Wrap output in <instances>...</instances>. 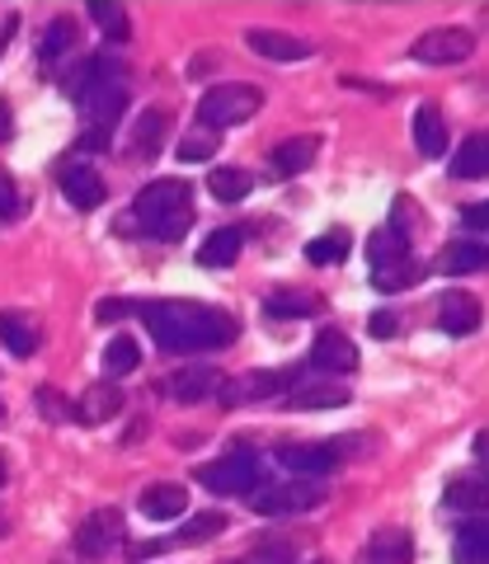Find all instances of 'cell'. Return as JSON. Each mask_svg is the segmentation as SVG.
Here are the masks:
<instances>
[{"instance_id":"obj_1","label":"cell","mask_w":489,"mask_h":564,"mask_svg":"<svg viewBox=\"0 0 489 564\" xmlns=\"http://www.w3.org/2000/svg\"><path fill=\"white\" fill-rule=\"evenodd\" d=\"M151 329V339L165 352H207L236 339V321L203 302H146L137 306Z\"/></svg>"},{"instance_id":"obj_2","label":"cell","mask_w":489,"mask_h":564,"mask_svg":"<svg viewBox=\"0 0 489 564\" xmlns=\"http://www.w3.org/2000/svg\"><path fill=\"white\" fill-rule=\"evenodd\" d=\"M132 217L155 240H184V231L194 226V188L184 180H155L137 193Z\"/></svg>"},{"instance_id":"obj_3","label":"cell","mask_w":489,"mask_h":564,"mask_svg":"<svg viewBox=\"0 0 489 564\" xmlns=\"http://www.w3.org/2000/svg\"><path fill=\"white\" fill-rule=\"evenodd\" d=\"M76 99L85 104L90 132H113L122 104H128V80H122V66L113 57H90V62L80 66Z\"/></svg>"},{"instance_id":"obj_4","label":"cell","mask_w":489,"mask_h":564,"mask_svg":"<svg viewBox=\"0 0 489 564\" xmlns=\"http://www.w3.org/2000/svg\"><path fill=\"white\" fill-rule=\"evenodd\" d=\"M259 109H264V95L244 80H226V85H213L203 99H198V122L207 132H221V128H240L250 122Z\"/></svg>"},{"instance_id":"obj_5","label":"cell","mask_w":489,"mask_h":564,"mask_svg":"<svg viewBox=\"0 0 489 564\" xmlns=\"http://www.w3.org/2000/svg\"><path fill=\"white\" fill-rule=\"evenodd\" d=\"M250 508L259 518H278V513H306V508H320L325 503V489L311 485V480H292V485H254L250 494Z\"/></svg>"},{"instance_id":"obj_6","label":"cell","mask_w":489,"mask_h":564,"mask_svg":"<svg viewBox=\"0 0 489 564\" xmlns=\"http://www.w3.org/2000/svg\"><path fill=\"white\" fill-rule=\"evenodd\" d=\"M198 485L213 494H250L259 485V462L250 452H231V456H221V462H207L198 470Z\"/></svg>"},{"instance_id":"obj_7","label":"cell","mask_w":489,"mask_h":564,"mask_svg":"<svg viewBox=\"0 0 489 564\" xmlns=\"http://www.w3.org/2000/svg\"><path fill=\"white\" fill-rule=\"evenodd\" d=\"M470 47H476V39H470L466 29H428V33H419L414 39L410 57L428 62V66H457V62L470 57Z\"/></svg>"},{"instance_id":"obj_8","label":"cell","mask_w":489,"mask_h":564,"mask_svg":"<svg viewBox=\"0 0 489 564\" xmlns=\"http://www.w3.org/2000/svg\"><path fill=\"white\" fill-rule=\"evenodd\" d=\"M118 536H122V513L118 508H95V513H85L80 527H76V551L85 560H99V555L113 551Z\"/></svg>"},{"instance_id":"obj_9","label":"cell","mask_w":489,"mask_h":564,"mask_svg":"<svg viewBox=\"0 0 489 564\" xmlns=\"http://www.w3.org/2000/svg\"><path fill=\"white\" fill-rule=\"evenodd\" d=\"M244 43H250V52H254V57H264V62H302V57L316 52L306 39L283 33V29H250V33H244Z\"/></svg>"},{"instance_id":"obj_10","label":"cell","mask_w":489,"mask_h":564,"mask_svg":"<svg viewBox=\"0 0 489 564\" xmlns=\"http://www.w3.org/2000/svg\"><path fill=\"white\" fill-rule=\"evenodd\" d=\"M165 132H170V113L165 109H142L137 113V122H132V132H128V161H151L155 151H161V141H165Z\"/></svg>"},{"instance_id":"obj_11","label":"cell","mask_w":489,"mask_h":564,"mask_svg":"<svg viewBox=\"0 0 489 564\" xmlns=\"http://www.w3.org/2000/svg\"><path fill=\"white\" fill-rule=\"evenodd\" d=\"M278 462L302 475H329L339 466V443H287L278 447Z\"/></svg>"},{"instance_id":"obj_12","label":"cell","mask_w":489,"mask_h":564,"mask_svg":"<svg viewBox=\"0 0 489 564\" xmlns=\"http://www.w3.org/2000/svg\"><path fill=\"white\" fill-rule=\"evenodd\" d=\"M118 410H122V391H118V381H95L90 391H85V395L72 404V414H76L80 423H90V429H99V423L118 419Z\"/></svg>"},{"instance_id":"obj_13","label":"cell","mask_w":489,"mask_h":564,"mask_svg":"<svg viewBox=\"0 0 489 564\" xmlns=\"http://www.w3.org/2000/svg\"><path fill=\"white\" fill-rule=\"evenodd\" d=\"M311 367L316 372H354L358 367V348H354V339H344V334H335V329H325L316 344H311Z\"/></svg>"},{"instance_id":"obj_14","label":"cell","mask_w":489,"mask_h":564,"mask_svg":"<svg viewBox=\"0 0 489 564\" xmlns=\"http://www.w3.org/2000/svg\"><path fill=\"white\" fill-rule=\"evenodd\" d=\"M62 193H66V203L80 207V212H95L104 198H109V188H104V180L90 170V165H72L62 174Z\"/></svg>"},{"instance_id":"obj_15","label":"cell","mask_w":489,"mask_h":564,"mask_svg":"<svg viewBox=\"0 0 489 564\" xmlns=\"http://www.w3.org/2000/svg\"><path fill=\"white\" fill-rule=\"evenodd\" d=\"M283 386H287V377H283V372H244L240 381H226V386H217V391H221V400H226V404H244V400L278 395Z\"/></svg>"},{"instance_id":"obj_16","label":"cell","mask_w":489,"mask_h":564,"mask_svg":"<svg viewBox=\"0 0 489 564\" xmlns=\"http://www.w3.org/2000/svg\"><path fill=\"white\" fill-rule=\"evenodd\" d=\"M221 527H226L221 513H198L180 536L155 541V545H151V541H146V545H132V555H137V560H146V555H155V551H165V545H198V541H213V536H221Z\"/></svg>"},{"instance_id":"obj_17","label":"cell","mask_w":489,"mask_h":564,"mask_svg":"<svg viewBox=\"0 0 489 564\" xmlns=\"http://www.w3.org/2000/svg\"><path fill=\"white\" fill-rule=\"evenodd\" d=\"M414 147H419V155H428V161H438L447 151V122L433 104H419V113H414Z\"/></svg>"},{"instance_id":"obj_18","label":"cell","mask_w":489,"mask_h":564,"mask_svg":"<svg viewBox=\"0 0 489 564\" xmlns=\"http://www.w3.org/2000/svg\"><path fill=\"white\" fill-rule=\"evenodd\" d=\"M221 386V372L217 367H184V372L170 377V395L180 404H194V400H207Z\"/></svg>"},{"instance_id":"obj_19","label":"cell","mask_w":489,"mask_h":564,"mask_svg":"<svg viewBox=\"0 0 489 564\" xmlns=\"http://www.w3.org/2000/svg\"><path fill=\"white\" fill-rule=\"evenodd\" d=\"M438 325L447 334H476L480 329V306H476V296H466V292H452L443 296V306H438Z\"/></svg>"},{"instance_id":"obj_20","label":"cell","mask_w":489,"mask_h":564,"mask_svg":"<svg viewBox=\"0 0 489 564\" xmlns=\"http://www.w3.org/2000/svg\"><path fill=\"white\" fill-rule=\"evenodd\" d=\"M184 508H188V489L184 485H151L142 494V513L151 522H170V518H184Z\"/></svg>"},{"instance_id":"obj_21","label":"cell","mask_w":489,"mask_h":564,"mask_svg":"<svg viewBox=\"0 0 489 564\" xmlns=\"http://www.w3.org/2000/svg\"><path fill=\"white\" fill-rule=\"evenodd\" d=\"M367 254H372V263L381 269V263H395V259H410V226H381V231L367 240Z\"/></svg>"},{"instance_id":"obj_22","label":"cell","mask_w":489,"mask_h":564,"mask_svg":"<svg viewBox=\"0 0 489 564\" xmlns=\"http://www.w3.org/2000/svg\"><path fill=\"white\" fill-rule=\"evenodd\" d=\"M367 564H410V532L381 527V532L367 541Z\"/></svg>"},{"instance_id":"obj_23","label":"cell","mask_w":489,"mask_h":564,"mask_svg":"<svg viewBox=\"0 0 489 564\" xmlns=\"http://www.w3.org/2000/svg\"><path fill=\"white\" fill-rule=\"evenodd\" d=\"M316 137H292L283 141V147L273 151V174H283V180H292V174H302L311 161H316Z\"/></svg>"},{"instance_id":"obj_24","label":"cell","mask_w":489,"mask_h":564,"mask_svg":"<svg viewBox=\"0 0 489 564\" xmlns=\"http://www.w3.org/2000/svg\"><path fill=\"white\" fill-rule=\"evenodd\" d=\"M236 254H240V231H213L203 240V250H198V263L203 269H226V263H236Z\"/></svg>"},{"instance_id":"obj_25","label":"cell","mask_w":489,"mask_h":564,"mask_svg":"<svg viewBox=\"0 0 489 564\" xmlns=\"http://www.w3.org/2000/svg\"><path fill=\"white\" fill-rule=\"evenodd\" d=\"M207 188H213L217 203H244V198H250V188H254V180L244 170H226L221 165V170L207 174Z\"/></svg>"},{"instance_id":"obj_26","label":"cell","mask_w":489,"mask_h":564,"mask_svg":"<svg viewBox=\"0 0 489 564\" xmlns=\"http://www.w3.org/2000/svg\"><path fill=\"white\" fill-rule=\"evenodd\" d=\"M339 404H348V386H335V381L302 386L292 395V410H339Z\"/></svg>"},{"instance_id":"obj_27","label":"cell","mask_w":489,"mask_h":564,"mask_svg":"<svg viewBox=\"0 0 489 564\" xmlns=\"http://www.w3.org/2000/svg\"><path fill=\"white\" fill-rule=\"evenodd\" d=\"M485 269V245H447L438 254V273L457 278V273H480Z\"/></svg>"},{"instance_id":"obj_28","label":"cell","mask_w":489,"mask_h":564,"mask_svg":"<svg viewBox=\"0 0 489 564\" xmlns=\"http://www.w3.org/2000/svg\"><path fill=\"white\" fill-rule=\"evenodd\" d=\"M457 564H489V536L480 518L457 527Z\"/></svg>"},{"instance_id":"obj_29","label":"cell","mask_w":489,"mask_h":564,"mask_svg":"<svg viewBox=\"0 0 489 564\" xmlns=\"http://www.w3.org/2000/svg\"><path fill=\"white\" fill-rule=\"evenodd\" d=\"M76 43V20L72 14H57L47 29H43V39H39V57L52 62V57H62V52H72Z\"/></svg>"},{"instance_id":"obj_30","label":"cell","mask_w":489,"mask_h":564,"mask_svg":"<svg viewBox=\"0 0 489 564\" xmlns=\"http://www.w3.org/2000/svg\"><path fill=\"white\" fill-rule=\"evenodd\" d=\"M0 344H6L14 358H33V348H39V334H33L20 315H6L0 311Z\"/></svg>"},{"instance_id":"obj_31","label":"cell","mask_w":489,"mask_h":564,"mask_svg":"<svg viewBox=\"0 0 489 564\" xmlns=\"http://www.w3.org/2000/svg\"><path fill=\"white\" fill-rule=\"evenodd\" d=\"M264 311L273 315V321H302V315H316L320 302L316 296H302V292H278L264 302Z\"/></svg>"},{"instance_id":"obj_32","label":"cell","mask_w":489,"mask_h":564,"mask_svg":"<svg viewBox=\"0 0 489 564\" xmlns=\"http://www.w3.org/2000/svg\"><path fill=\"white\" fill-rule=\"evenodd\" d=\"M137 367H142V348L118 334V339L104 348V372H109V377H128V372H137Z\"/></svg>"},{"instance_id":"obj_33","label":"cell","mask_w":489,"mask_h":564,"mask_svg":"<svg viewBox=\"0 0 489 564\" xmlns=\"http://www.w3.org/2000/svg\"><path fill=\"white\" fill-rule=\"evenodd\" d=\"M485 137L476 132V137H466L461 147H457V161H452V174H457V180H480L485 174Z\"/></svg>"},{"instance_id":"obj_34","label":"cell","mask_w":489,"mask_h":564,"mask_svg":"<svg viewBox=\"0 0 489 564\" xmlns=\"http://www.w3.org/2000/svg\"><path fill=\"white\" fill-rule=\"evenodd\" d=\"M447 503L480 513V508H485V480H480V475H461V480H452L447 485Z\"/></svg>"},{"instance_id":"obj_35","label":"cell","mask_w":489,"mask_h":564,"mask_svg":"<svg viewBox=\"0 0 489 564\" xmlns=\"http://www.w3.org/2000/svg\"><path fill=\"white\" fill-rule=\"evenodd\" d=\"M414 278H419L414 259H395V263H381V269H372V282L381 292H400V288H410Z\"/></svg>"},{"instance_id":"obj_36","label":"cell","mask_w":489,"mask_h":564,"mask_svg":"<svg viewBox=\"0 0 489 564\" xmlns=\"http://www.w3.org/2000/svg\"><path fill=\"white\" fill-rule=\"evenodd\" d=\"M213 151H217V132H207V128H198V132H188L184 141H180V161L184 165H198V161H213Z\"/></svg>"},{"instance_id":"obj_37","label":"cell","mask_w":489,"mask_h":564,"mask_svg":"<svg viewBox=\"0 0 489 564\" xmlns=\"http://www.w3.org/2000/svg\"><path fill=\"white\" fill-rule=\"evenodd\" d=\"M344 254H348V236H344V231L316 236V240L306 245V259H311V263H344Z\"/></svg>"},{"instance_id":"obj_38","label":"cell","mask_w":489,"mask_h":564,"mask_svg":"<svg viewBox=\"0 0 489 564\" xmlns=\"http://www.w3.org/2000/svg\"><path fill=\"white\" fill-rule=\"evenodd\" d=\"M90 14H95V24L104 29V33H109V39H128V14H122V6H104V0H95V6H90Z\"/></svg>"},{"instance_id":"obj_39","label":"cell","mask_w":489,"mask_h":564,"mask_svg":"<svg viewBox=\"0 0 489 564\" xmlns=\"http://www.w3.org/2000/svg\"><path fill=\"white\" fill-rule=\"evenodd\" d=\"M14 212H20V188H14V180L0 170V226H6Z\"/></svg>"},{"instance_id":"obj_40","label":"cell","mask_w":489,"mask_h":564,"mask_svg":"<svg viewBox=\"0 0 489 564\" xmlns=\"http://www.w3.org/2000/svg\"><path fill=\"white\" fill-rule=\"evenodd\" d=\"M33 404L43 410V419H66V414H72V404H66L57 391H39V395H33Z\"/></svg>"},{"instance_id":"obj_41","label":"cell","mask_w":489,"mask_h":564,"mask_svg":"<svg viewBox=\"0 0 489 564\" xmlns=\"http://www.w3.org/2000/svg\"><path fill=\"white\" fill-rule=\"evenodd\" d=\"M128 311H137V306H132V302H104L95 315H99L104 325H109V321H118V315H128Z\"/></svg>"},{"instance_id":"obj_42","label":"cell","mask_w":489,"mask_h":564,"mask_svg":"<svg viewBox=\"0 0 489 564\" xmlns=\"http://www.w3.org/2000/svg\"><path fill=\"white\" fill-rule=\"evenodd\" d=\"M461 217H466V226H476V231H480V226H485V217H489V212H485V203H470V207L461 212Z\"/></svg>"},{"instance_id":"obj_43","label":"cell","mask_w":489,"mask_h":564,"mask_svg":"<svg viewBox=\"0 0 489 564\" xmlns=\"http://www.w3.org/2000/svg\"><path fill=\"white\" fill-rule=\"evenodd\" d=\"M372 334H395V315H372Z\"/></svg>"},{"instance_id":"obj_44","label":"cell","mask_w":489,"mask_h":564,"mask_svg":"<svg viewBox=\"0 0 489 564\" xmlns=\"http://www.w3.org/2000/svg\"><path fill=\"white\" fill-rule=\"evenodd\" d=\"M14 29H20V20H14V14H6V24H0V52L10 47V33H14Z\"/></svg>"},{"instance_id":"obj_45","label":"cell","mask_w":489,"mask_h":564,"mask_svg":"<svg viewBox=\"0 0 489 564\" xmlns=\"http://www.w3.org/2000/svg\"><path fill=\"white\" fill-rule=\"evenodd\" d=\"M10 128H14V122H10V104H0V141L10 137Z\"/></svg>"},{"instance_id":"obj_46","label":"cell","mask_w":489,"mask_h":564,"mask_svg":"<svg viewBox=\"0 0 489 564\" xmlns=\"http://www.w3.org/2000/svg\"><path fill=\"white\" fill-rule=\"evenodd\" d=\"M240 564H278V560H273V555H269V560H264V555H250V560H240Z\"/></svg>"},{"instance_id":"obj_47","label":"cell","mask_w":489,"mask_h":564,"mask_svg":"<svg viewBox=\"0 0 489 564\" xmlns=\"http://www.w3.org/2000/svg\"><path fill=\"white\" fill-rule=\"evenodd\" d=\"M6 475H10V466H6V456H0V489H6Z\"/></svg>"},{"instance_id":"obj_48","label":"cell","mask_w":489,"mask_h":564,"mask_svg":"<svg viewBox=\"0 0 489 564\" xmlns=\"http://www.w3.org/2000/svg\"><path fill=\"white\" fill-rule=\"evenodd\" d=\"M0 414H6V410H0Z\"/></svg>"}]
</instances>
